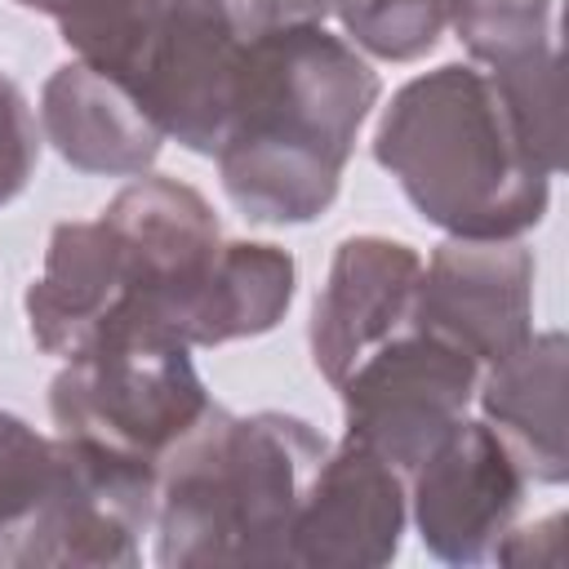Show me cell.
<instances>
[{"label":"cell","mask_w":569,"mask_h":569,"mask_svg":"<svg viewBox=\"0 0 569 569\" xmlns=\"http://www.w3.org/2000/svg\"><path fill=\"white\" fill-rule=\"evenodd\" d=\"M240 36H262L280 27H320L333 0H227Z\"/></svg>","instance_id":"22"},{"label":"cell","mask_w":569,"mask_h":569,"mask_svg":"<svg viewBox=\"0 0 569 569\" xmlns=\"http://www.w3.org/2000/svg\"><path fill=\"white\" fill-rule=\"evenodd\" d=\"M405 480L418 542L445 565L493 560L529 489L520 462L485 418H462Z\"/></svg>","instance_id":"9"},{"label":"cell","mask_w":569,"mask_h":569,"mask_svg":"<svg viewBox=\"0 0 569 569\" xmlns=\"http://www.w3.org/2000/svg\"><path fill=\"white\" fill-rule=\"evenodd\" d=\"M356 49L382 62H413L431 53L453 18V0H333Z\"/></svg>","instance_id":"18"},{"label":"cell","mask_w":569,"mask_h":569,"mask_svg":"<svg viewBox=\"0 0 569 569\" xmlns=\"http://www.w3.org/2000/svg\"><path fill=\"white\" fill-rule=\"evenodd\" d=\"M476 382L480 365L467 351L409 325L338 382L347 436L409 476L467 418Z\"/></svg>","instance_id":"7"},{"label":"cell","mask_w":569,"mask_h":569,"mask_svg":"<svg viewBox=\"0 0 569 569\" xmlns=\"http://www.w3.org/2000/svg\"><path fill=\"white\" fill-rule=\"evenodd\" d=\"M373 160L449 236H520L551 204V173L538 164L511 102L489 71L462 62H445L391 93L373 129Z\"/></svg>","instance_id":"2"},{"label":"cell","mask_w":569,"mask_h":569,"mask_svg":"<svg viewBox=\"0 0 569 569\" xmlns=\"http://www.w3.org/2000/svg\"><path fill=\"white\" fill-rule=\"evenodd\" d=\"M58 480L36 520L4 547V569H58V565H138V542L151 529L156 467L98 449L76 436H58Z\"/></svg>","instance_id":"8"},{"label":"cell","mask_w":569,"mask_h":569,"mask_svg":"<svg viewBox=\"0 0 569 569\" xmlns=\"http://www.w3.org/2000/svg\"><path fill=\"white\" fill-rule=\"evenodd\" d=\"M40 133L80 173L138 178L156 164L164 133L142 107L89 62H62L40 89Z\"/></svg>","instance_id":"14"},{"label":"cell","mask_w":569,"mask_h":569,"mask_svg":"<svg viewBox=\"0 0 569 569\" xmlns=\"http://www.w3.org/2000/svg\"><path fill=\"white\" fill-rule=\"evenodd\" d=\"M418 280L422 258L405 240L347 236L333 249L307 325L311 365L329 387H338L373 347L409 329Z\"/></svg>","instance_id":"12"},{"label":"cell","mask_w":569,"mask_h":569,"mask_svg":"<svg viewBox=\"0 0 569 569\" xmlns=\"http://www.w3.org/2000/svg\"><path fill=\"white\" fill-rule=\"evenodd\" d=\"M329 440L298 413L209 405L156 462V565H289V529Z\"/></svg>","instance_id":"3"},{"label":"cell","mask_w":569,"mask_h":569,"mask_svg":"<svg viewBox=\"0 0 569 569\" xmlns=\"http://www.w3.org/2000/svg\"><path fill=\"white\" fill-rule=\"evenodd\" d=\"M565 365L569 347L560 329L529 333L511 356L480 369L476 400L485 422L520 462L533 485H565L569 440H565Z\"/></svg>","instance_id":"13"},{"label":"cell","mask_w":569,"mask_h":569,"mask_svg":"<svg viewBox=\"0 0 569 569\" xmlns=\"http://www.w3.org/2000/svg\"><path fill=\"white\" fill-rule=\"evenodd\" d=\"M409 520L405 476L369 445L342 436L311 471L293 529L289 565L298 569H378L400 556Z\"/></svg>","instance_id":"11"},{"label":"cell","mask_w":569,"mask_h":569,"mask_svg":"<svg viewBox=\"0 0 569 569\" xmlns=\"http://www.w3.org/2000/svg\"><path fill=\"white\" fill-rule=\"evenodd\" d=\"M298 289L293 253L267 240H222L218 267L209 276L196 347H222L236 338L271 333Z\"/></svg>","instance_id":"16"},{"label":"cell","mask_w":569,"mask_h":569,"mask_svg":"<svg viewBox=\"0 0 569 569\" xmlns=\"http://www.w3.org/2000/svg\"><path fill=\"white\" fill-rule=\"evenodd\" d=\"M244 36L227 0H147L93 71L111 76L142 116L196 156H213L231 116Z\"/></svg>","instance_id":"5"},{"label":"cell","mask_w":569,"mask_h":569,"mask_svg":"<svg viewBox=\"0 0 569 569\" xmlns=\"http://www.w3.org/2000/svg\"><path fill=\"white\" fill-rule=\"evenodd\" d=\"M98 222L120 267V307L102 329H142L196 347L200 302L222 253V227L209 200L191 182L138 173V182L111 196Z\"/></svg>","instance_id":"6"},{"label":"cell","mask_w":569,"mask_h":569,"mask_svg":"<svg viewBox=\"0 0 569 569\" xmlns=\"http://www.w3.org/2000/svg\"><path fill=\"white\" fill-rule=\"evenodd\" d=\"M449 27L485 71H516L556 53V0H453Z\"/></svg>","instance_id":"17"},{"label":"cell","mask_w":569,"mask_h":569,"mask_svg":"<svg viewBox=\"0 0 569 569\" xmlns=\"http://www.w3.org/2000/svg\"><path fill=\"white\" fill-rule=\"evenodd\" d=\"M533 253L516 236H449L422 267L409 325L453 342L485 369L533 333Z\"/></svg>","instance_id":"10"},{"label":"cell","mask_w":569,"mask_h":569,"mask_svg":"<svg viewBox=\"0 0 569 569\" xmlns=\"http://www.w3.org/2000/svg\"><path fill=\"white\" fill-rule=\"evenodd\" d=\"M13 4L53 18L67 49H76L80 62L98 67L124 40V31L133 27L147 0H13Z\"/></svg>","instance_id":"20"},{"label":"cell","mask_w":569,"mask_h":569,"mask_svg":"<svg viewBox=\"0 0 569 569\" xmlns=\"http://www.w3.org/2000/svg\"><path fill=\"white\" fill-rule=\"evenodd\" d=\"M378 93V71L325 22L244 36L231 116L213 151L227 200L262 227L329 213Z\"/></svg>","instance_id":"1"},{"label":"cell","mask_w":569,"mask_h":569,"mask_svg":"<svg viewBox=\"0 0 569 569\" xmlns=\"http://www.w3.org/2000/svg\"><path fill=\"white\" fill-rule=\"evenodd\" d=\"M36 160H40V133L31 102L18 89V80L0 71V209L27 191Z\"/></svg>","instance_id":"21"},{"label":"cell","mask_w":569,"mask_h":569,"mask_svg":"<svg viewBox=\"0 0 569 569\" xmlns=\"http://www.w3.org/2000/svg\"><path fill=\"white\" fill-rule=\"evenodd\" d=\"M58 436H40L18 413L0 409V556L44 507L58 480Z\"/></svg>","instance_id":"19"},{"label":"cell","mask_w":569,"mask_h":569,"mask_svg":"<svg viewBox=\"0 0 569 569\" xmlns=\"http://www.w3.org/2000/svg\"><path fill=\"white\" fill-rule=\"evenodd\" d=\"M209 405L191 347L142 329H102L49 382L58 436L89 440L147 467H156Z\"/></svg>","instance_id":"4"},{"label":"cell","mask_w":569,"mask_h":569,"mask_svg":"<svg viewBox=\"0 0 569 569\" xmlns=\"http://www.w3.org/2000/svg\"><path fill=\"white\" fill-rule=\"evenodd\" d=\"M120 307V267L107 227L58 222L49 231L44 267L27 289V325L44 356L71 360Z\"/></svg>","instance_id":"15"}]
</instances>
